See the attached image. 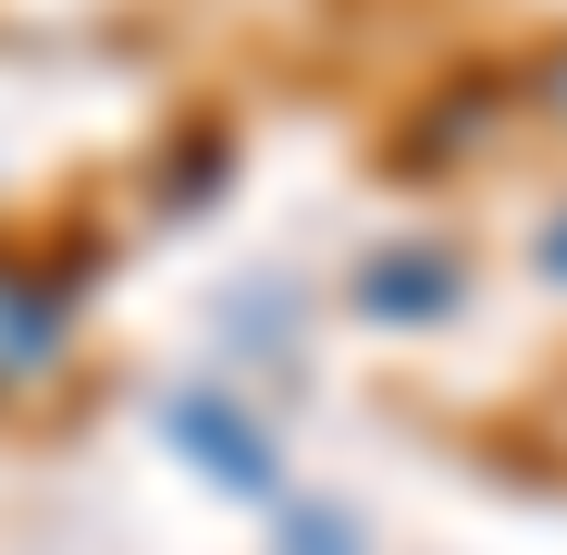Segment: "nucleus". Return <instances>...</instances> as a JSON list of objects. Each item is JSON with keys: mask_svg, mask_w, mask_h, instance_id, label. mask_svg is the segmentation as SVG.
Listing matches in <instances>:
<instances>
[{"mask_svg": "<svg viewBox=\"0 0 567 555\" xmlns=\"http://www.w3.org/2000/svg\"><path fill=\"white\" fill-rule=\"evenodd\" d=\"M555 271H567V223H555Z\"/></svg>", "mask_w": 567, "mask_h": 555, "instance_id": "obj_3", "label": "nucleus"}, {"mask_svg": "<svg viewBox=\"0 0 567 555\" xmlns=\"http://www.w3.org/2000/svg\"><path fill=\"white\" fill-rule=\"evenodd\" d=\"M173 432H185V444H210V456H223V470H235V482H247V494H259V482H271V456H259V444H247V432H235V420H223V408H173Z\"/></svg>", "mask_w": 567, "mask_h": 555, "instance_id": "obj_2", "label": "nucleus"}, {"mask_svg": "<svg viewBox=\"0 0 567 555\" xmlns=\"http://www.w3.org/2000/svg\"><path fill=\"white\" fill-rule=\"evenodd\" d=\"M370 309H383V321H432L456 285H444V259H383V271H370V285H358Z\"/></svg>", "mask_w": 567, "mask_h": 555, "instance_id": "obj_1", "label": "nucleus"}]
</instances>
